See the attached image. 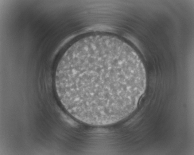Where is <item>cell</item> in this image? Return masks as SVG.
<instances>
[{
	"instance_id": "obj_1",
	"label": "cell",
	"mask_w": 194,
	"mask_h": 155,
	"mask_svg": "<svg viewBox=\"0 0 194 155\" xmlns=\"http://www.w3.org/2000/svg\"><path fill=\"white\" fill-rule=\"evenodd\" d=\"M55 83L67 110L88 124L125 118L137 108L146 86L143 65L134 50L113 36L95 35L76 42L58 65Z\"/></svg>"
}]
</instances>
